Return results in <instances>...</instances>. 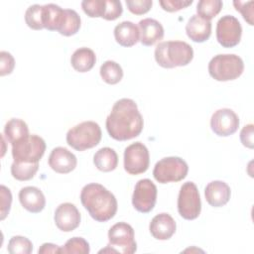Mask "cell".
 I'll list each match as a JSON object with an SVG mask.
<instances>
[{
	"label": "cell",
	"mask_w": 254,
	"mask_h": 254,
	"mask_svg": "<svg viewBox=\"0 0 254 254\" xmlns=\"http://www.w3.org/2000/svg\"><path fill=\"white\" fill-rule=\"evenodd\" d=\"M105 125L111 138L127 141L140 135L144 121L136 102L130 98H121L112 106Z\"/></svg>",
	"instance_id": "obj_1"
},
{
	"label": "cell",
	"mask_w": 254,
	"mask_h": 254,
	"mask_svg": "<svg viewBox=\"0 0 254 254\" xmlns=\"http://www.w3.org/2000/svg\"><path fill=\"white\" fill-rule=\"evenodd\" d=\"M80 201L89 215L98 222H105L114 217L117 200L112 192L100 184L85 185L80 191Z\"/></svg>",
	"instance_id": "obj_2"
},
{
	"label": "cell",
	"mask_w": 254,
	"mask_h": 254,
	"mask_svg": "<svg viewBox=\"0 0 254 254\" xmlns=\"http://www.w3.org/2000/svg\"><path fill=\"white\" fill-rule=\"evenodd\" d=\"M154 55L160 66L173 68L189 64L193 58V50L184 41H166L157 45Z\"/></svg>",
	"instance_id": "obj_3"
},
{
	"label": "cell",
	"mask_w": 254,
	"mask_h": 254,
	"mask_svg": "<svg viewBox=\"0 0 254 254\" xmlns=\"http://www.w3.org/2000/svg\"><path fill=\"white\" fill-rule=\"evenodd\" d=\"M244 70V63L234 54L214 56L208 63L209 75L217 81H228L238 78Z\"/></svg>",
	"instance_id": "obj_4"
},
{
	"label": "cell",
	"mask_w": 254,
	"mask_h": 254,
	"mask_svg": "<svg viewBox=\"0 0 254 254\" xmlns=\"http://www.w3.org/2000/svg\"><path fill=\"white\" fill-rule=\"evenodd\" d=\"M100 126L94 121H83L66 133V143L76 151H84L97 146L101 140Z\"/></svg>",
	"instance_id": "obj_5"
},
{
	"label": "cell",
	"mask_w": 254,
	"mask_h": 254,
	"mask_svg": "<svg viewBox=\"0 0 254 254\" xmlns=\"http://www.w3.org/2000/svg\"><path fill=\"white\" fill-rule=\"evenodd\" d=\"M46 151L44 139L29 135L12 144V157L17 163H39Z\"/></svg>",
	"instance_id": "obj_6"
},
{
	"label": "cell",
	"mask_w": 254,
	"mask_h": 254,
	"mask_svg": "<svg viewBox=\"0 0 254 254\" xmlns=\"http://www.w3.org/2000/svg\"><path fill=\"white\" fill-rule=\"evenodd\" d=\"M189 172V166L180 157H167L156 163L153 176L160 184L176 183L184 180Z\"/></svg>",
	"instance_id": "obj_7"
},
{
	"label": "cell",
	"mask_w": 254,
	"mask_h": 254,
	"mask_svg": "<svg viewBox=\"0 0 254 254\" xmlns=\"http://www.w3.org/2000/svg\"><path fill=\"white\" fill-rule=\"evenodd\" d=\"M201 210V201L197 187L192 182L185 183L180 190L178 196V211L180 215L192 220L198 217Z\"/></svg>",
	"instance_id": "obj_8"
},
{
	"label": "cell",
	"mask_w": 254,
	"mask_h": 254,
	"mask_svg": "<svg viewBox=\"0 0 254 254\" xmlns=\"http://www.w3.org/2000/svg\"><path fill=\"white\" fill-rule=\"evenodd\" d=\"M108 246L116 250L117 253L132 254L137 250L134 229L126 222L115 223L108 231Z\"/></svg>",
	"instance_id": "obj_9"
},
{
	"label": "cell",
	"mask_w": 254,
	"mask_h": 254,
	"mask_svg": "<svg viewBox=\"0 0 254 254\" xmlns=\"http://www.w3.org/2000/svg\"><path fill=\"white\" fill-rule=\"evenodd\" d=\"M150 165V155L147 147L141 142L129 145L124 151V169L130 175L145 173Z\"/></svg>",
	"instance_id": "obj_10"
},
{
	"label": "cell",
	"mask_w": 254,
	"mask_h": 254,
	"mask_svg": "<svg viewBox=\"0 0 254 254\" xmlns=\"http://www.w3.org/2000/svg\"><path fill=\"white\" fill-rule=\"evenodd\" d=\"M242 27L232 15L222 16L216 24V40L223 48H233L241 40Z\"/></svg>",
	"instance_id": "obj_11"
},
{
	"label": "cell",
	"mask_w": 254,
	"mask_h": 254,
	"mask_svg": "<svg viewBox=\"0 0 254 254\" xmlns=\"http://www.w3.org/2000/svg\"><path fill=\"white\" fill-rule=\"evenodd\" d=\"M157 200V187L149 179H142L137 182L133 195L132 204L134 208L142 213L150 212Z\"/></svg>",
	"instance_id": "obj_12"
},
{
	"label": "cell",
	"mask_w": 254,
	"mask_h": 254,
	"mask_svg": "<svg viewBox=\"0 0 254 254\" xmlns=\"http://www.w3.org/2000/svg\"><path fill=\"white\" fill-rule=\"evenodd\" d=\"M210 127L217 136H230L234 134L239 127L238 115L229 108L218 109L210 118Z\"/></svg>",
	"instance_id": "obj_13"
},
{
	"label": "cell",
	"mask_w": 254,
	"mask_h": 254,
	"mask_svg": "<svg viewBox=\"0 0 254 254\" xmlns=\"http://www.w3.org/2000/svg\"><path fill=\"white\" fill-rule=\"evenodd\" d=\"M54 219L57 227L60 230L70 232L78 227L81 216L74 204L70 202H64L57 207Z\"/></svg>",
	"instance_id": "obj_14"
},
{
	"label": "cell",
	"mask_w": 254,
	"mask_h": 254,
	"mask_svg": "<svg viewBox=\"0 0 254 254\" xmlns=\"http://www.w3.org/2000/svg\"><path fill=\"white\" fill-rule=\"evenodd\" d=\"M77 160L74 154L64 147H56L49 156V166L59 174H68L76 167Z\"/></svg>",
	"instance_id": "obj_15"
},
{
	"label": "cell",
	"mask_w": 254,
	"mask_h": 254,
	"mask_svg": "<svg viewBox=\"0 0 254 254\" xmlns=\"http://www.w3.org/2000/svg\"><path fill=\"white\" fill-rule=\"evenodd\" d=\"M176 228L177 225L174 218L166 212L154 216L149 225L152 236L158 240L170 239L175 234Z\"/></svg>",
	"instance_id": "obj_16"
},
{
	"label": "cell",
	"mask_w": 254,
	"mask_h": 254,
	"mask_svg": "<svg viewBox=\"0 0 254 254\" xmlns=\"http://www.w3.org/2000/svg\"><path fill=\"white\" fill-rule=\"evenodd\" d=\"M231 195L229 186L222 181H212L204 189V196L209 205L220 207L225 205Z\"/></svg>",
	"instance_id": "obj_17"
},
{
	"label": "cell",
	"mask_w": 254,
	"mask_h": 254,
	"mask_svg": "<svg viewBox=\"0 0 254 254\" xmlns=\"http://www.w3.org/2000/svg\"><path fill=\"white\" fill-rule=\"evenodd\" d=\"M19 200L22 206L32 212L39 213L46 206V198L43 191L36 187H25L19 191Z\"/></svg>",
	"instance_id": "obj_18"
},
{
	"label": "cell",
	"mask_w": 254,
	"mask_h": 254,
	"mask_svg": "<svg viewBox=\"0 0 254 254\" xmlns=\"http://www.w3.org/2000/svg\"><path fill=\"white\" fill-rule=\"evenodd\" d=\"M140 42L146 47L153 46L164 37V28L162 24L152 18H146L139 22Z\"/></svg>",
	"instance_id": "obj_19"
},
{
	"label": "cell",
	"mask_w": 254,
	"mask_h": 254,
	"mask_svg": "<svg viewBox=\"0 0 254 254\" xmlns=\"http://www.w3.org/2000/svg\"><path fill=\"white\" fill-rule=\"evenodd\" d=\"M186 33L191 41L203 43L207 41L211 35V22L198 15H192L186 25Z\"/></svg>",
	"instance_id": "obj_20"
},
{
	"label": "cell",
	"mask_w": 254,
	"mask_h": 254,
	"mask_svg": "<svg viewBox=\"0 0 254 254\" xmlns=\"http://www.w3.org/2000/svg\"><path fill=\"white\" fill-rule=\"evenodd\" d=\"M114 38L120 46L132 47L140 41L139 28L133 22L123 21L115 26Z\"/></svg>",
	"instance_id": "obj_21"
},
{
	"label": "cell",
	"mask_w": 254,
	"mask_h": 254,
	"mask_svg": "<svg viewBox=\"0 0 254 254\" xmlns=\"http://www.w3.org/2000/svg\"><path fill=\"white\" fill-rule=\"evenodd\" d=\"M95 62L96 56L94 52L86 47L75 50L70 58L71 66L78 72L89 71L94 66Z\"/></svg>",
	"instance_id": "obj_22"
},
{
	"label": "cell",
	"mask_w": 254,
	"mask_h": 254,
	"mask_svg": "<svg viewBox=\"0 0 254 254\" xmlns=\"http://www.w3.org/2000/svg\"><path fill=\"white\" fill-rule=\"evenodd\" d=\"M64 15V9L50 3L43 6V25L49 31H59Z\"/></svg>",
	"instance_id": "obj_23"
},
{
	"label": "cell",
	"mask_w": 254,
	"mask_h": 254,
	"mask_svg": "<svg viewBox=\"0 0 254 254\" xmlns=\"http://www.w3.org/2000/svg\"><path fill=\"white\" fill-rule=\"evenodd\" d=\"M93 163L99 171L111 172L115 170L118 165V156L113 149L104 147L94 154Z\"/></svg>",
	"instance_id": "obj_24"
},
{
	"label": "cell",
	"mask_w": 254,
	"mask_h": 254,
	"mask_svg": "<svg viewBox=\"0 0 254 254\" xmlns=\"http://www.w3.org/2000/svg\"><path fill=\"white\" fill-rule=\"evenodd\" d=\"M4 135L7 141L12 145L30 134L28 125L25 121L19 118H12L5 124Z\"/></svg>",
	"instance_id": "obj_25"
},
{
	"label": "cell",
	"mask_w": 254,
	"mask_h": 254,
	"mask_svg": "<svg viewBox=\"0 0 254 254\" xmlns=\"http://www.w3.org/2000/svg\"><path fill=\"white\" fill-rule=\"evenodd\" d=\"M80 22V17L76 11L72 9H64V19L58 32L65 37L72 36L78 32Z\"/></svg>",
	"instance_id": "obj_26"
},
{
	"label": "cell",
	"mask_w": 254,
	"mask_h": 254,
	"mask_svg": "<svg viewBox=\"0 0 254 254\" xmlns=\"http://www.w3.org/2000/svg\"><path fill=\"white\" fill-rule=\"evenodd\" d=\"M100 76L108 84H116L123 77V69L114 61H106L100 66Z\"/></svg>",
	"instance_id": "obj_27"
},
{
	"label": "cell",
	"mask_w": 254,
	"mask_h": 254,
	"mask_svg": "<svg viewBox=\"0 0 254 254\" xmlns=\"http://www.w3.org/2000/svg\"><path fill=\"white\" fill-rule=\"evenodd\" d=\"M39 170V163H17L11 165V175L18 181H29Z\"/></svg>",
	"instance_id": "obj_28"
},
{
	"label": "cell",
	"mask_w": 254,
	"mask_h": 254,
	"mask_svg": "<svg viewBox=\"0 0 254 254\" xmlns=\"http://www.w3.org/2000/svg\"><path fill=\"white\" fill-rule=\"evenodd\" d=\"M222 5L220 0H200L196 5V12L199 17L210 21L220 12Z\"/></svg>",
	"instance_id": "obj_29"
},
{
	"label": "cell",
	"mask_w": 254,
	"mask_h": 254,
	"mask_svg": "<svg viewBox=\"0 0 254 254\" xmlns=\"http://www.w3.org/2000/svg\"><path fill=\"white\" fill-rule=\"evenodd\" d=\"M25 22L33 30L44 29L43 25V6L39 4L31 5L25 12Z\"/></svg>",
	"instance_id": "obj_30"
},
{
	"label": "cell",
	"mask_w": 254,
	"mask_h": 254,
	"mask_svg": "<svg viewBox=\"0 0 254 254\" xmlns=\"http://www.w3.org/2000/svg\"><path fill=\"white\" fill-rule=\"evenodd\" d=\"M7 250L10 254H30L33 244L27 237L16 235L9 240Z\"/></svg>",
	"instance_id": "obj_31"
},
{
	"label": "cell",
	"mask_w": 254,
	"mask_h": 254,
	"mask_svg": "<svg viewBox=\"0 0 254 254\" xmlns=\"http://www.w3.org/2000/svg\"><path fill=\"white\" fill-rule=\"evenodd\" d=\"M89 251V244L82 237H72L68 239L63 247H61V253L64 254H87Z\"/></svg>",
	"instance_id": "obj_32"
},
{
	"label": "cell",
	"mask_w": 254,
	"mask_h": 254,
	"mask_svg": "<svg viewBox=\"0 0 254 254\" xmlns=\"http://www.w3.org/2000/svg\"><path fill=\"white\" fill-rule=\"evenodd\" d=\"M81 8L83 12L91 18H102L105 8V0H84L81 2Z\"/></svg>",
	"instance_id": "obj_33"
},
{
	"label": "cell",
	"mask_w": 254,
	"mask_h": 254,
	"mask_svg": "<svg viewBox=\"0 0 254 254\" xmlns=\"http://www.w3.org/2000/svg\"><path fill=\"white\" fill-rule=\"evenodd\" d=\"M123 12V7L118 0H105V8L102 18L108 21L116 20L121 16Z\"/></svg>",
	"instance_id": "obj_34"
},
{
	"label": "cell",
	"mask_w": 254,
	"mask_h": 254,
	"mask_svg": "<svg viewBox=\"0 0 254 254\" xmlns=\"http://www.w3.org/2000/svg\"><path fill=\"white\" fill-rule=\"evenodd\" d=\"M128 10L135 15H143L147 13L152 5V0H126Z\"/></svg>",
	"instance_id": "obj_35"
},
{
	"label": "cell",
	"mask_w": 254,
	"mask_h": 254,
	"mask_svg": "<svg viewBox=\"0 0 254 254\" xmlns=\"http://www.w3.org/2000/svg\"><path fill=\"white\" fill-rule=\"evenodd\" d=\"M0 195H1V202H0V219L3 220L5 217L8 215L10 208H11V203H12V193L10 190L5 187L1 186L0 187Z\"/></svg>",
	"instance_id": "obj_36"
},
{
	"label": "cell",
	"mask_w": 254,
	"mask_h": 254,
	"mask_svg": "<svg viewBox=\"0 0 254 254\" xmlns=\"http://www.w3.org/2000/svg\"><path fill=\"white\" fill-rule=\"evenodd\" d=\"M233 5L236 9V11H239L244 20L249 24V25H253V6H254V2L253 1H247V2H243V1H233Z\"/></svg>",
	"instance_id": "obj_37"
},
{
	"label": "cell",
	"mask_w": 254,
	"mask_h": 254,
	"mask_svg": "<svg viewBox=\"0 0 254 254\" xmlns=\"http://www.w3.org/2000/svg\"><path fill=\"white\" fill-rule=\"evenodd\" d=\"M15 67V60L13 56L6 52L2 51L0 53V75L4 76L10 74Z\"/></svg>",
	"instance_id": "obj_38"
},
{
	"label": "cell",
	"mask_w": 254,
	"mask_h": 254,
	"mask_svg": "<svg viewBox=\"0 0 254 254\" xmlns=\"http://www.w3.org/2000/svg\"><path fill=\"white\" fill-rule=\"evenodd\" d=\"M161 7L168 12H176L179 10H182L184 8H187L192 3V0L185 1V0H165L159 2Z\"/></svg>",
	"instance_id": "obj_39"
},
{
	"label": "cell",
	"mask_w": 254,
	"mask_h": 254,
	"mask_svg": "<svg viewBox=\"0 0 254 254\" xmlns=\"http://www.w3.org/2000/svg\"><path fill=\"white\" fill-rule=\"evenodd\" d=\"M253 134H254V126L253 124L245 125L241 132H240V141L243 144V146L253 149L254 143H253Z\"/></svg>",
	"instance_id": "obj_40"
},
{
	"label": "cell",
	"mask_w": 254,
	"mask_h": 254,
	"mask_svg": "<svg viewBox=\"0 0 254 254\" xmlns=\"http://www.w3.org/2000/svg\"><path fill=\"white\" fill-rule=\"evenodd\" d=\"M39 253L47 254V253H61V247L53 243H44L39 248Z\"/></svg>",
	"instance_id": "obj_41"
}]
</instances>
